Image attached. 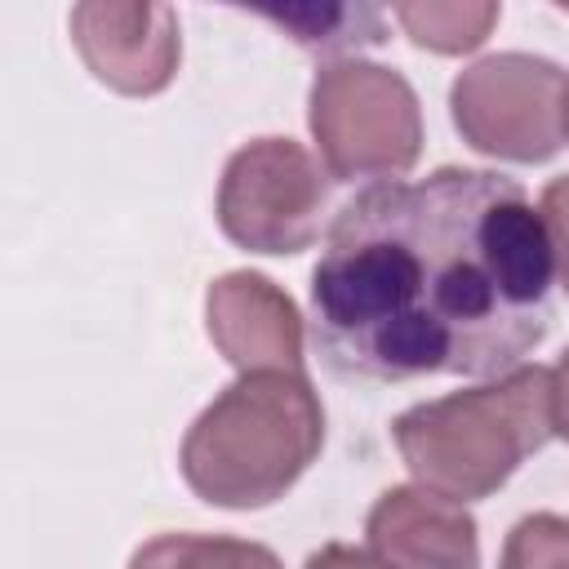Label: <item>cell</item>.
Segmentation results:
<instances>
[{"mask_svg":"<svg viewBox=\"0 0 569 569\" xmlns=\"http://www.w3.org/2000/svg\"><path fill=\"white\" fill-rule=\"evenodd\" d=\"M551 244L529 191L440 164L351 196L311 267V342L351 382L498 378L551 329Z\"/></svg>","mask_w":569,"mask_h":569,"instance_id":"1","label":"cell"},{"mask_svg":"<svg viewBox=\"0 0 569 569\" xmlns=\"http://www.w3.org/2000/svg\"><path fill=\"white\" fill-rule=\"evenodd\" d=\"M325 449V405L307 373H236L187 427L178 471L187 489L222 511L280 502Z\"/></svg>","mask_w":569,"mask_h":569,"instance_id":"2","label":"cell"},{"mask_svg":"<svg viewBox=\"0 0 569 569\" xmlns=\"http://www.w3.org/2000/svg\"><path fill=\"white\" fill-rule=\"evenodd\" d=\"M391 440L413 485L453 502H480L498 493L529 453L556 440L551 369L520 365L440 400H422L391 422Z\"/></svg>","mask_w":569,"mask_h":569,"instance_id":"3","label":"cell"},{"mask_svg":"<svg viewBox=\"0 0 569 569\" xmlns=\"http://www.w3.org/2000/svg\"><path fill=\"white\" fill-rule=\"evenodd\" d=\"M307 129L333 182H405L422 156V107L405 71L369 58L325 62L307 89Z\"/></svg>","mask_w":569,"mask_h":569,"instance_id":"4","label":"cell"},{"mask_svg":"<svg viewBox=\"0 0 569 569\" xmlns=\"http://www.w3.org/2000/svg\"><path fill=\"white\" fill-rule=\"evenodd\" d=\"M333 178L302 142L267 133L236 147L218 182V227L236 249L293 258L320 240Z\"/></svg>","mask_w":569,"mask_h":569,"instance_id":"5","label":"cell"},{"mask_svg":"<svg viewBox=\"0 0 569 569\" xmlns=\"http://www.w3.org/2000/svg\"><path fill=\"white\" fill-rule=\"evenodd\" d=\"M565 89L569 76L551 58L502 49L453 76L449 116L476 156L547 164L565 147Z\"/></svg>","mask_w":569,"mask_h":569,"instance_id":"6","label":"cell"},{"mask_svg":"<svg viewBox=\"0 0 569 569\" xmlns=\"http://www.w3.org/2000/svg\"><path fill=\"white\" fill-rule=\"evenodd\" d=\"M89 76L124 98H156L182 67V27L156 0H80L67 18Z\"/></svg>","mask_w":569,"mask_h":569,"instance_id":"7","label":"cell"},{"mask_svg":"<svg viewBox=\"0 0 569 569\" xmlns=\"http://www.w3.org/2000/svg\"><path fill=\"white\" fill-rule=\"evenodd\" d=\"M204 329L218 356L236 373L293 369L307 365V325L298 302L262 271H222L204 289Z\"/></svg>","mask_w":569,"mask_h":569,"instance_id":"8","label":"cell"},{"mask_svg":"<svg viewBox=\"0 0 569 569\" xmlns=\"http://www.w3.org/2000/svg\"><path fill=\"white\" fill-rule=\"evenodd\" d=\"M365 538L391 569H480L476 516L427 485L382 489L365 516Z\"/></svg>","mask_w":569,"mask_h":569,"instance_id":"9","label":"cell"},{"mask_svg":"<svg viewBox=\"0 0 569 569\" xmlns=\"http://www.w3.org/2000/svg\"><path fill=\"white\" fill-rule=\"evenodd\" d=\"M271 27H280L298 49L325 53L333 62L356 49L387 40V13L378 4H302V9H262Z\"/></svg>","mask_w":569,"mask_h":569,"instance_id":"10","label":"cell"},{"mask_svg":"<svg viewBox=\"0 0 569 569\" xmlns=\"http://www.w3.org/2000/svg\"><path fill=\"white\" fill-rule=\"evenodd\" d=\"M391 18L418 49L458 58L489 40V31L502 18V4H493V0H413V4H396Z\"/></svg>","mask_w":569,"mask_h":569,"instance_id":"11","label":"cell"},{"mask_svg":"<svg viewBox=\"0 0 569 569\" xmlns=\"http://www.w3.org/2000/svg\"><path fill=\"white\" fill-rule=\"evenodd\" d=\"M129 569H284L267 542L231 533H156L133 556Z\"/></svg>","mask_w":569,"mask_h":569,"instance_id":"12","label":"cell"},{"mask_svg":"<svg viewBox=\"0 0 569 569\" xmlns=\"http://www.w3.org/2000/svg\"><path fill=\"white\" fill-rule=\"evenodd\" d=\"M498 569H569V516L529 511L511 525Z\"/></svg>","mask_w":569,"mask_h":569,"instance_id":"13","label":"cell"},{"mask_svg":"<svg viewBox=\"0 0 569 569\" xmlns=\"http://www.w3.org/2000/svg\"><path fill=\"white\" fill-rule=\"evenodd\" d=\"M538 213H542V227H547L556 280H560V289L569 293V173H560V178H551V182L542 187Z\"/></svg>","mask_w":569,"mask_h":569,"instance_id":"14","label":"cell"},{"mask_svg":"<svg viewBox=\"0 0 569 569\" xmlns=\"http://www.w3.org/2000/svg\"><path fill=\"white\" fill-rule=\"evenodd\" d=\"M302 569H391V565L378 560V556L365 551V547H351V542H325V547H316V551L302 560Z\"/></svg>","mask_w":569,"mask_h":569,"instance_id":"15","label":"cell"},{"mask_svg":"<svg viewBox=\"0 0 569 569\" xmlns=\"http://www.w3.org/2000/svg\"><path fill=\"white\" fill-rule=\"evenodd\" d=\"M551 427L556 440H569V351L551 365Z\"/></svg>","mask_w":569,"mask_h":569,"instance_id":"16","label":"cell"},{"mask_svg":"<svg viewBox=\"0 0 569 569\" xmlns=\"http://www.w3.org/2000/svg\"><path fill=\"white\" fill-rule=\"evenodd\" d=\"M565 142H569V89H565Z\"/></svg>","mask_w":569,"mask_h":569,"instance_id":"17","label":"cell"}]
</instances>
